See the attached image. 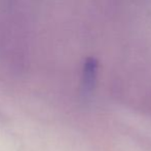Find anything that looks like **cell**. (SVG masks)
Returning <instances> with one entry per match:
<instances>
[{
    "label": "cell",
    "mask_w": 151,
    "mask_h": 151,
    "mask_svg": "<svg viewBox=\"0 0 151 151\" xmlns=\"http://www.w3.org/2000/svg\"><path fill=\"white\" fill-rule=\"evenodd\" d=\"M98 70V61L95 58H88L83 66V86L90 90L93 86Z\"/></svg>",
    "instance_id": "cell-1"
}]
</instances>
